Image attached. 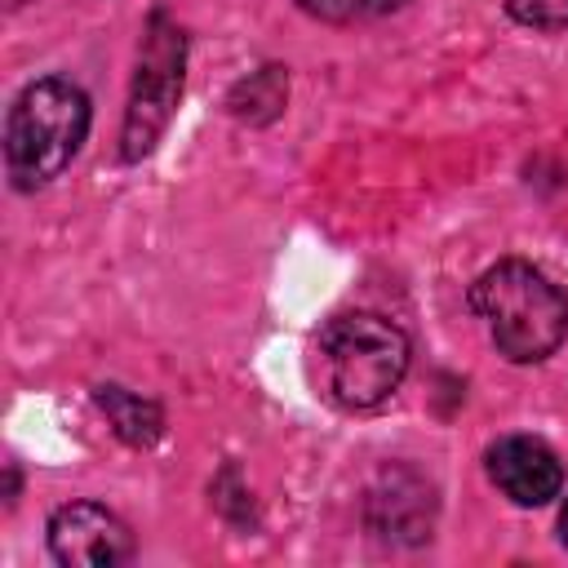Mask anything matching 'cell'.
I'll use <instances>...</instances> for the list:
<instances>
[{
	"label": "cell",
	"instance_id": "4",
	"mask_svg": "<svg viewBox=\"0 0 568 568\" xmlns=\"http://www.w3.org/2000/svg\"><path fill=\"white\" fill-rule=\"evenodd\" d=\"M182 62H186L182 31L164 13H151L146 40L138 53L129 115H124V160H142L155 146V138L164 133V124L182 98Z\"/></svg>",
	"mask_w": 568,
	"mask_h": 568
},
{
	"label": "cell",
	"instance_id": "2",
	"mask_svg": "<svg viewBox=\"0 0 568 568\" xmlns=\"http://www.w3.org/2000/svg\"><path fill=\"white\" fill-rule=\"evenodd\" d=\"M408 373V337L377 311L333 315L315 337V382L337 408L364 413L399 390Z\"/></svg>",
	"mask_w": 568,
	"mask_h": 568
},
{
	"label": "cell",
	"instance_id": "10",
	"mask_svg": "<svg viewBox=\"0 0 568 568\" xmlns=\"http://www.w3.org/2000/svg\"><path fill=\"white\" fill-rule=\"evenodd\" d=\"M559 537H564V546H568V501H564V510H559Z\"/></svg>",
	"mask_w": 568,
	"mask_h": 568
},
{
	"label": "cell",
	"instance_id": "6",
	"mask_svg": "<svg viewBox=\"0 0 568 568\" xmlns=\"http://www.w3.org/2000/svg\"><path fill=\"white\" fill-rule=\"evenodd\" d=\"M488 479L515 506H546L564 488V466L550 444L532 435H506L488 448Z\"/></svg>",
	"mask_w": 568,
	"mask_h": 568
},
{
	"label": "cell",
	"instance_id": "9",
	"mask_svg": "<svg viewBox=\"0 0 568 568\" xmlns=\"http://www.w3.org/2000/svg\"><path fill=\"white\" fill-rule=\"evenodd\" d=\"M510 18L532 31H564L568 27V0H506Z\"/></svg>",
	"mask_w": 568,
	"mask_h": 568
},
{
	"label": "cell",
	"instance_id": "3",
	"mask_svg": "<svg viewBox=\"0 0 568 568\" xmlns=\"http://www.w3.org/2000/svg\"><path fill=\"white\" fill-rule=\"evenodd\" d=\"M89 133V98L67 75H44L27 84L4 120V164L9 178L31 191L53 182L80 151Z\"/></svg>",
	"mask_w": 568,
	"mask_h": 568
},
{
	"label": "cell",
	"instance_id": "7",
	"mask_svg": "<svg viewBox=\"0 0 568 568\" xmlns=\"http://www.w3.org/2000/svg\"><path fill=\"white\" fill-rule=\"evenodd\" d=\"M98 404H102V413L111 417L115 435H120L124 444H133V448L155 444L160 430H164L160 404H155V399H142V395H133V390H124V386H98Z\"/></svg>",
	"mask_w": 568,
	"mask_h": 568
},
{
	"label": "cell",
	"instance_id": "5",
	"mask_svg": "<svg viewBox=\"0 0 568 568\" xmlns=\"http://www.w3.org/2000/svg\"><path fill=\"white\" fill-rule=\"evenodd\" d=\"M49 550L67 568H115L133 555V532L106 506L71 501L49 519Z\"/></svg>",
	"mask_w": 568,
	"mask_h": 568
},
{
	"label": "cell",
	"instance_id": "8",
	"mask_svg": "<svg viewBox=\"0 0 568 568\" xmlns=\"http://www.w3.org/2000/svg\"><path fill=\"white\" fill-rule=\"evenodd\" d=\"M302 13L320 18V22H364V18H382L390 9H399L404 0H297Z\"/></svg>",
	"mask_w": 568,
	"mask_h": 568
},
{
	"label": "cell",
	"instance_id": "1",
	"mask_svg": "<svg viewBox=\"0 0 568 568\" xmlns=\"http://www.w3.org/2000/svg\"><path fill=\"white\" fill-rule=\"evenodd\" d=\"M470 311L484 320L497 355L541 364L568 337V293L532 262L506 257L470 284Z\"/></svg>",
	"mask_w": 568,
	"mask_h": 568
}]
</instances>
